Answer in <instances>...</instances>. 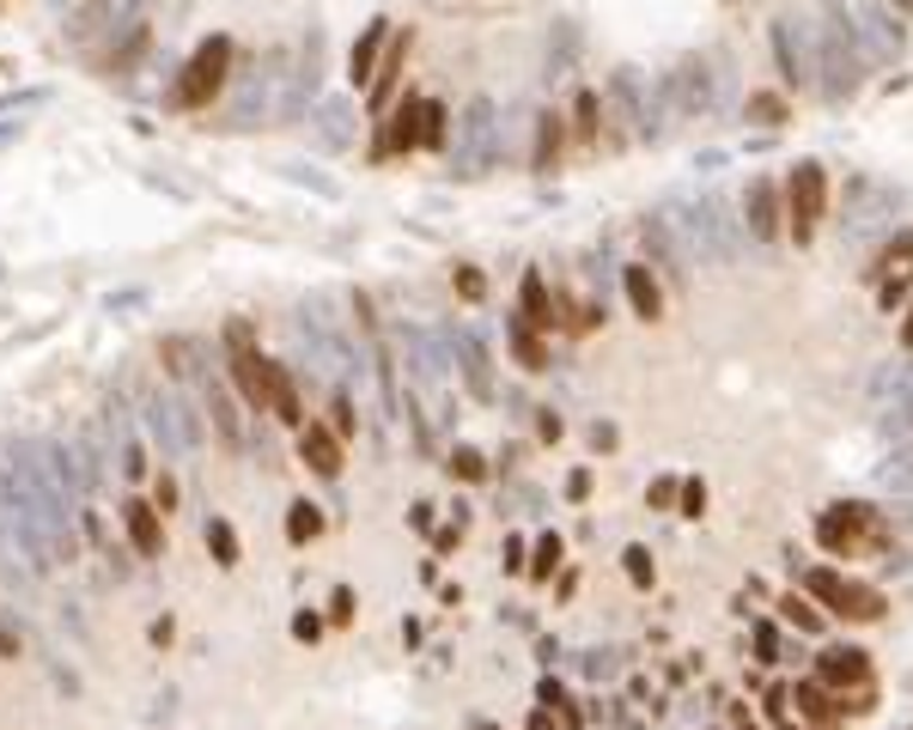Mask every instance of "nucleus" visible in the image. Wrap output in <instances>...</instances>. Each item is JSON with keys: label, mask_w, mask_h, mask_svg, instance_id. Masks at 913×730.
<instances>
[{"label": "nucleus", "mask_w": 913, "mask_h": 730, "mask_svg": "<svg viewBox=\"0 0 913 730\" xmlns=\"http://www.w3.org/2000/svg\"><path fill=\"white\" fill-rule=\"evenodd\" d=\"M676 494H682L676 482H658V487H651V505H670V499H676Z\"/></svg>", "instance_id": "nucleus-59"}, {"label": "nucleus", "mask_w": 913, "mask_h": 730, "mask_svg": "<svg viewBox=\"0 0 913 730\" xmlns=\"http://www.w3.org/2000/svg\"><path fill=\"white\" fill-rule=\"evenodd\" d=\"M384 43H390V18H372V25H366V31H359L354 55H347V79H354L359 92H366V86H372L378 62H384Z\"/></svg>", "instance_id": "nucleus-15"}, {"label": "nucleus", "mask_w": 913, "mask_h": 730, "mask_svg": "<svg viewBox=\"0 0 913 730\" xmlns=\"http://www.w3.org/2000/svg\"><path fill=\"white\" fill-rule=\"evenodd\" d=\"M195 359H202V342H189V335H170V342H165V366H170L177 377H195V372H202Z\"/></svg>", "instance_id": "nucleus-34"}, {"label": "nucleus", "mask_w": 913, "mask_h": 730, "mask_svg": "<svg viewBox=\"0 0 913 730\" xmlns=\"http://www.w3.org/2000/svg\"><path fill=\"white\" fill-rule=\"evenodd\" d=\"M451 475H464V482H481V475H487V457L469 451V445H457V451H451Z\"/></svg>", "instance_id": "nucleus-41"}, {"label": "nucleus", "mask_w": 913, "mask_h": 730, "mask_svg": "<svg viewBox=\"0 0 913 730\" xmlns=\"http://www.w3.org/2000/svg\"><path fill=\"white\" fill-rule=\"evenodd\" d=\"M670 98H676L682 116H707V110L719 104V74H712L700 55H688V62L670 74Z\"/></svg>", "instance_id": "nucleus-10"}, {"label": "nucleus", "mask_w": 913, "mask_h": 730, "mask_svg": "<svg viewBox=\"0 0 913 730\" xmlns=\"http://www.w3.org/2000/svg\"><path fill=\"white\" fill-rule=\"evenodd\" d=\"M494 158H499V110H494V98H469V110L457 116L451 165H457V177H487Z\"/></svg>", "instance_id": "nucleus-4"}, {"label": "nucleus", "mask_w": 913, "mask_h": 730, "mask_svg": "<svg viewBox=\"0 0 913 730\" xmlns=\"http://www.w3.org/2000/svg\"><path fill=\"white\" fill-rule=\"evenodd\" d=\"M324 633V622H317V615H293V639H317Z\"/></svg>", "instance_id": "nucleus-58"}, {"label": "nucleus", "mask_w": 913, "mask_h": 730, "mask_svg": "<svg viewBox=\"0 0 913 730\" xmlns=\"http://www.w3.org/2000/svg\"><path fill=\"white\" fill-rule=\"evenodd\" d=\"M451 116H445V104H433V98H427V104H420V146H445L451 140Z\"/></svg>", "instance_id": "nucleus-36"}, {"label": "nucleus", "mask_w": 913, "mask_h": 730, "mask_svg": "<svg viewBox=\"0 0 913 730\" xmlns=\"http://www.w3.org/2000/svg\"><path fill=\"white\" fill-rule=\"evenodd\" d=\"M518 317H524V323H536V329H548V323H555V305H548V286H542V274H536V268L524 274V311H518Z\"/></svg>", "instance_id": "nucleus-32"}, {"label": "nucleus", "mask_w": 913, "mask_h": 730, "mask_svg": "<svg viewBox=\"0 0 913 730\" xmlns=\"http://www.w3.org/2000/svg\"><path fill=\"white\" fill-rule=\"evenodd\" d=\"M457 293H464V298H469V305H475V298H481V293H487V280H481V274H475V268H457Z\"/></svg>", "instance_id": "nucleus-50"}, {"label": "nucleus", "mask_w": 913, "mask_h": 730, "mask_svg": "<svg viewBox=\"0 0 913 730\" xmlns=\"http://www.w3.org/2000/svg\"><path fill=\"white\" fill-rule=\"evenodd\" d=\"M822 214H828V171H822L816 158H804L798 171H791V189H786V219H791V238L798 244H810L822 226Z\"/></svg>", "instance_id": "nucleus-5"}, {"label": "nucleus", "mask_w": 913, "mask_h": 730, "mask_svg": "<svg viewBox=\"0 0 913 730\" xmlns=\"http://www.w3.org/2000/svg\"><path fill=\"white\" fill-rule=\"evenodd\" d=\"M299 457H305V469L324 475V482L341 475V438L329 433V426H299Z\"/></svg>", "instance_id": "nucleus-18"}, {"label": "nucleus", "mask_w": 913, "mask_h": 730, "mask_svg": "<svg viewBox=\"0 0 913 730\" xmlns=\"http://www.w3.org/2000/svg\"><path fill=\"white\" fill-rule=\"evenodd\" d=\"M420 104H427V98H403V104L384 116V128H378V158L420 146Z\"/></svg>", "instance_id": "nucleus-13"}, {"label": "nucleus", "mask_w": 913, "mask_h": 730, "mask_svg": "<svg viewBox=\"0 0 913 730\" xmlns=\"http://www.w3.org/2000/svg\"><path fill=\"white\" fill-rule=\"evenodd\" d=\"M877 487L883 494H913V445H896V451L877 463Z\"/></svg>", "instance_id": "nucleus-28"}, {"label": "nucleus", "mask_w": 913, "mask_h": 730, "mask_svg": "<svg viewBox=\"0 0 913 730\" xmlns=\"http://www.w3.org/2000/svg\"><path fill=\"white\" fill-rule=\"evenodd\" d=\"M329 414H335V426H329V433H335V438H354L359 420H354V402H347V396H335V408H329Z\"/></svg>", "instance_id": "nucleus-48"}, {"label": "nucleus", "mask_w": 913, "mask_h": 730, "mask_svg": "<svg viewBox=\"0 0 913 730\" xmlns=\"http://www.w3.org/2000/svg\"><path fill=\"white\" fill-rule=\"evenodd\" d=\"M457 366H464V384L475 402H494V359H487V347H481L475 329H457Z\"/></svg>", "instance_id": "nucleus-12"}, {"label": "nucleus", "mask_w": 913, "mask_h": 730, "mask_svg": "<svg viewBox=\"0 0 913 730\" xmlns=\"http://www.w3.org/2000/svg\"><path fill=\"white\" fill-rule=\"evenodd\" d=\"M639 232H646V249L658 256V268H664V274H676V280L688 274V262H695V256H688V244H682L676 219H670V214H651Z\"/></svg>", "instance_id": "nucleus-11"}, {"label": "nucleus", "mask_w": 913, "mask_h": 730, "mask_svg": "<svg viewBox=\"0 0 913 730\" xmlns=\"http://www.w3.org/2000/svg\"><path fill=\"white\" fill-rule=\"evenodd\" d=\"M749 116H761V123H779V116H786V104H779V98H749Z\"/></svg>", "instance_id": "nucleus-51"}, {"label": "nucleus", "mask_w": 913, "mask_h": 730, "mask_svg": "<svg viewBox=\"0 0 913 730\" xmlns=\"http://www.w3.org/2000/svg\"><path fill=\"white\" fill-rule=\"evenodd\" d=\"M816 676L822 682H835V688H865L871 682V657L859 652V645H828V652L816 657Z\"/></svg>", "instance_id": "nucleus-17"}, {"label": "nucleus", "mask_w": 913, "mask_h": 730, "mask_svg": "<svg viewBox=\"0 0 913 730\" xmlns=\"http://www.w3.org/2000/svg\"><path fill=\"white\" fill-rule=\"evenodd\" d=\"M153 505H158V512H170V505H177V482H170V475H158V487H153Z\"/></svg>", "instance_id": "nucleus-53"}, {"label": "nucleus", "mask_w": 913, "mask_h": 730, "mask_svg": "<svg viewBox=\"0 0 913 730\" xmlns=\"http://www.w3.org/2000/svg\"><path fill=\"white\" fill-rule=\"evenodd\" d=\"M263 116H268V86L263 79H250L244 92L232 98V128H256Z\"/></svg>", "instance_id": "nucleus-30"}, {"label": "nucleus", "mask_w": 913, "mask_h": 730, "mask_svg": "<svg viewBox=\"0 0 913 730\" xmlns=\"http://www.w3.org/2000/svg\"><path fill=\"white\" fill-rule=\"evenodd\" d=\"M896 13H913V0H896Z\"/></svg>", "instance_id": "nucleus-62"}, {"label": "nucleus", "mask_w": 913, "mask_h": 730, "mask_svg": "<svg viewBox=\"0 0 913 730\" xmlns=\"http://www.w3.org/2000/svg\"><path fill=\"white\" fill-rule=\"evenodd\" d=\"M616 657H621V652H591L585 669H591V676H616Z\"/></svg>", "instance_id": "nucleus-54"}, {"label": "nucleus", "mask_w": 913, "mask_h": 730, "mask_svg": "<svg viewBox=\"0 0 913 730\" xmlns=\"http://www.w3.org/2000/svg\"><path fill=\"white\" fill-rule=\"evenodd\" d=\"M287 177H293L299 189H317V195H329V202H335V195H341V189L329 183V177H317V171H310V165H287Z\"/></svg>", "instance_id": "nucleus-45"}, {"label": "nucleus", "mask_w": 913, "mask_h": 730, "mask_svg": "<svg viewBox=\"0 0 913 730\" xmlns=\"http://www.w3.org/2000/svg\"><path fill=\"white\" fill-rule=\"evenodd\" d=\"M901 347L913 354V311H908V323H901Z\"/></svg>", "instance_id": "nucleus-61"}, {"label": "nucleus", "mask_w": 913, "mask_h": 730, "mask_svg": "<svg viewBox=\"0 0 913 730\" xmlns=\"http://www.w3.org/2000/svg\"><path fill=\"white\" fill-rule=\"evenodd\" d=\"M749 730H756V725H749Z\"/></svg>", "instance_id": "nucleus-63"}, {"label": "nucleus", "mask_w": 913, "mask_h": 730, "mask_svg": "<svg viewBox=\"0 0 913 730\" xmlns=\"http://www.w3.org/2000/svg\"><path fill=\"white\" fill-rule=\"evenodd\" d=\"M798 713H810V718H835V706H828V694H822L816 682H804V688H798Z\"/></svg>", "instance_id": "nucleus-44"}, {"label": "nucleus", "mask_w": 913, "mask_h": 730, "mask_svg": "<svg viewBox=\"0 0 913 730\" xmlns=\"http://www.w3.org/2000/svg\"><path fill=\"white\" fill-rule=\"evenodd\" d=\"M263 384H268V414L287 420V426H305L299 384H293V372H287V359H268V366H263Z\"/></svg>", "instance_id": "nucleus-16"}, {"label": "nucleus", "mask_w": 913, "mask_h": 730, "mask_svg": "<svg viewBox=\"0 0 913 730\" xmlns=\"http://www.w3.org/2000/svg\"><path fill=\"white\" fill-rule=\"evenodd\" d=\"M579 128L597 135V92H579Z\"/></svg>", "instance_id": "nucleus-52"}, {"label": "nucleus", "mask_w": 913, "mask_h": 730, "mask_svg": "<svg viewBox=\"0 0 913 730\" xmlns=\"http://www.w3.org/2000/svg\"><path fill=\"white\" fill-rule=\"evenodd\" d=\"M110 18V0H86V7H79L74 18H67V37H92L98 25H104Z\"/></svg>", "instance_id": "nucleus-39"}, {"label": "nucleus", "mask_w": 913, "mask_h": 730, "mask_svg": "<svg viewBox=\"0 0 913 730\" xmlns=\"http://www.w3.org/2000/svg\"><path fill=\"white\" fill-rule=\"evenodd\" d=\"M908 372H913V366H896V359H889V366H883V372L871 377V396H877V402H889V396H896V389L908 384Z\"/></svg>", "instance_id": "nucleus-40"}, {"label": "nucleus", "mask_w": 913, "mask_h": 730, "mask_svg": "<svg viewBox=\"0 0 913 730\" xmlns=\"http://www.w3.org/2000/svg\"><path fill=\"white\" fill-rule=\"evenodd\" d=\"M779 615H786L798 633H816V627H822V615H816L810 603H798V597H786V603H779Z\"/></svg>", "instance_id": "nucleus-43"}, {"label": "nucleus", "mask_w": 913, "mask_h": 730, "mask_svg": "<svg viewBox=\"0 0 913 730\" xmlns=\"http://www.w3.org/2000/svg\"><path fill=\"white\" fill-rule=\"evenodd\" d=\"M226 359H232V377L238 389H244V402L263 414L268 408V384H263V347H256V335H250V323H226Z\"/></svg>", "instance_id": "nucleus-7"}, {"label": "nucleus", "mask_w": 913, "mask_h": 730, "mask_svg": "<svg viewBox=\"0 0 913 730\" xmlns=\"http://www.w3.org/2000/svg\"><path fill=\"white\" fill-rule=\"evenodd\" d=\"M865 524H871V512L865 505H828V512L816 517V536H822V548H835V554H847L859 536H865Z\"/></svg>", "instance_id": "nucleus-14"}, {"label": "nucleus", "mask_w": 913, "mask_h": 730, "mask_svg": "<svg viewBox=\"0 0 913 730\" xmlns=\"http://www.w3.org/2000/svg\"><path fill=\"white\" fill-rule=\"evenodd\" d=\"M707 512V487L700 482H682V517H700Z\"/></svg>", "instance_id": "nucleus-49"}, {"label": "nucleus", "mask_w": 913, "mask_h": 730, "mask_svg": "<svg viewBox=\"0 0 913 730\" xmlns=\"http://www.w3.org/2000/svg\"><path fill=\"white\" fill-rule=\"evenodd\" d=\"M329 609H335V622H354V591H347V585H341V591L329 597Z\"/></svg>", "instance_id": "nucleus-55"}, {"label": "nucleus", "mask_w": 913, "mask_h": 730, "mask_svg": "<svg viewBox=\"0 0 913 730\" xmlns=\"http://www.w3.org/2000/svg\"><path fill=\"white\" fill-rule=\"evenodd\" d=\"M226 79H232V37H207L195 55L183 62V74L170 79V104L177 110H202L226 92Z\"/></svg>", "instance_id": "nucleus-3"}, {"label": "nucleus", "mask_w": 913, "mask_h": 730, "mask_svg": "<svg viewBox=\"0 0 913 730\" xmlns=\"http://www.w3.org/2000/svg\"><path fill=\"white\" fill-rule=\"evenodd\" d=\"M123 475H135V482L147 475V457H140V445H128V451H123Z\"/></svg>", "instance_id": "nucleus-57"}, {"label": "nucleus", "mask_w": 913, "mask_h": 730, "mask_svg": "<svg viewBox=\"0 0 913 730\" xmlns=\"http://www.w3.org/2000/svg\"><path fill=\"white\" fill-rule=\"evenodd\" d=\"M621 560H627V578H634L639 591H646L651 578H658V566H651V548H639V542H634V548H627Z\"/></svg>", "instance_id": "nucleus-42"}, {"label": "nucleus", "mask_w": 913, "mask_h": 730, "mask_svg": "<svg viewBox=\"0 0 913 730\" xmlns=\"http://www.w3.org/2000/svg\"><path fill=\"white\" fill-rule=\"evenodd\" d=\"M207 414H214V426L226 433V445H244V426H238V414H232V396L214 384V402H207Z\"/></svg>", "instance_id": "nucleus-37"}, {"label": "nucleus", "mask_w": 913, "mask_h": 730, "mask_svg": "<svg viewBox=\"0 0 913 730\" xmlns=\"http://www.w3.org/2000/svg\"><path fill=\"white\" fill-rule=\"evenodd\" d=\"M609 98L621 104V116L634 123L639 140H658V135H664V123H658V98H646V79H639V67H616V74H609Z\"/></svg>", "instance_id": "nucleus-8"}, {"label": "nucleus", "mask_w": 913, "mask_h": 730, "mask_svg": "<svg viewBox=\"0 0 913 730\" xmlns=\"http://www.w3.org/2000/svg\"><path fill=\"white\" fill-rule=\"evenodd\" d=\"M177 426H183V445L195 451V445H202V414H195L189 402H177Z\"/></svg>", "instance_id": "nucleus-47"}, {"label": "nucleus", "mask_w": 913, "mask_h": 730, "mask_svg": "<svg viewBox=\"0 0 913 730\" xmlns=\"http://www.w3.org/2000/svg\"><path fill=\"white\" fill-rule=\"evenodd\" d=\"M123 524H128V542H135V554H165V524H158V505H147V499H128L123 505Z\"/></svg>", "instance_id": "nucleus-20"}, {"label": "nucleus", "mask_w": 913, "mask_h": 730, "mask_svg": "<svg viewBox=\"0 0 913 730\" xmlns=\"http://www.w3.org/2000/svg\"><path fill=\"white\" fill-rule=\"evenodd\" d=\"M768 31H774L779 79H786V86H810V79H816V49H810V37L798 31V18H774Z\"/></svg>", "instance_id": "nucleus-9"}, {"label": "nucleus", "mask_w": 913, "mask_h": 730, "mask_svg": "<svg viewBox=\"0 0 913 730\" xmlns=\"http://www.w3.org/2000/svg\"><path fill=\"white\" fill-rule=\"evenodd\" d=\"M317 529H324V505H310V499H293V505H287V536H293V542H310Z\"/></svg>", "instance_id": "nucleus-33"}, {"label": "nucleus", "mask_w": 913, "mask_h": 730, "mask_svg": "<svg viewBox=\"0 0 913 730\" xmlns=\"http://www.w3.org/2000/svg\"><path fill=\"white\" fill-rule=\"evenodd\" d=\"M403 347H408V366H415V377H420V384H439V372H445V359L433 354V342H427L420 329H408V335H403Z\"/></svg>", "instance_id": "nucleus-29"}, {"label": "nucleus", "mask_w": 913, "mask_h": 730, "mask_svg": "<svg viewBox=\"0 0 913 730\" xmlns=\"http://www.w3.org/2000/svg\"><path fill=\"white\" fill-rule=\"evenodd\" d=\"M506 342H511V354H518V366H524V372H548V347H542L536 323L511 317V323H506Z\"/></svg>", "instance_id": "nucleus-26"}, {"label": "nucleus", "mask_w": 913, "mask_h": 730, "mask_svg": "<svg viewBox=\"0 0 913 730\" xmlns=\"http://www.w3.org/2000/svg\"><path fill=\"white\" fill-rule=\"evenodd\" d=\"M555 153H560V116H542V123H536V158H530V165H536V171H548V165H555Z\"/></svg>", "instance_id": "nucleus-38"}, {"label": "nucleus", "mask_w": 913, "mask_h": 730, "mask_svg": "<svg viewBox=\"0 0 913 730\" xmlns=\"http://www.w3.org/2000/svg\"><path fill=\"white\" fill-rule=\"evenodd\" d=\"M403 62H408V37H396V31H390V43H384V62H378L372 86H366V92H372V110H378V116H384V110H390V98H396V79H403Z\"/></svg>", "instance_id": "nucleus-21"}, {"label": "nucleus", "mask_w": 913, "mask_h": 730, "mask_svg": "<svg viewBox=\"0 0 913 730\" xmlns=\"http://www.w3.org/2000/svg\"><path fill=\"white\" fill-rule=\"evenodd\" d=\"M883 433L889 438H901V433H913V372H908V384L883 402Z\"/></svg>", "instance_id": "nucleus-31"}, {"label": "nucleus", "mask_w": 913, "mask_h": 730, "mask_svg": "<svg viewBox=\"0 0 913 730\" xmlns=\"http://www.w3.org/2000/svg\"><path fill=\"white\" fill-rule=\"evenodd\" d=\"M804 591L822 597V603H835V615H847V622H877V615H883V591L852 585V578L828 573V566H816V573L804 578Z\"/></svg>", "instance_id": "nucleus-6"}, {"label": "nucleus", "mask_w": 913, "mask_h": 730, "mask_svg": "<svg viewBox=\"0 0 913 730\" xmlns=\"http://www.w3.org/2000/svg\"><path fill=\"white\" fill-rule=\"evenodd\" d=\"M913 280V232H901V244L883 256V305H896Z\"/></svg>", "instance_id": "nucleus-25"}, {"label": "nucleus", "mask_w": 913, "mask_h": 730, "mask_svg": "<svg viewBox=\"0 0 913 730\" xmlns=\"http://www.w3.org/2000/svg\"><path fill=\"white\" fill-rule=\"evenodd\" d=\"M859 25L871 31V43H877L883 55H901V43H908V31L896 25V13H889V7H865V13H859Z\"/></svg>", "instance_id": "nucleus-27"}, {"label": "nucleus", "mask_w": 913, "mask_h": 730, "mask_svg": "<svg viewBox=\"0 0 913 730\" xmlns=\"http://www.w3.org/2000/svg\"><path fill=\"white\" fill-rule=\"evenodd\" d=\"M13 652H18V633H13L7 622H0V657H13Z\"/></svg>", "instance_id": "nucleus-60"}, {"label": "nucleus", "mask_w": 913, "mask_h": 730, "mask_svg": "<svg viewBox=\"0 0 913 730\" xmlns=\"http://www.w3.org/2000/svg\"><path fill=\"white\" fill-rule=\"evenodd\" d=\"M347 140H354V110H347V98H324V104H317V146L341 153Z\"/></svg>", "instance_id": "nucleus-23"}, {"label": "nucleus", "mask_w": 913, "mask_h": 730, "mask_svg": "<svg viewBox=\"0 0 913 730\" xmlns=\"http://www.w3.org/2000/svg\"><path fill=\"white\" fill-rule=\"evenodd\" d=\"M555 560H560V536H542V542H536V560H530V573L548 578V573H555Z\"/></svg>", "instance_id": "nucleus-46"}, {"label": "nucleus", "mask_w": 913, "mask_h": 730, "mask_svg": "<svg viewBox=\"0 0 913 730\" xmlns=\"http://www.w3.org/2000/svg\"><path fill=\"white\" fill-rule=\"evenodd\" d=\"M621 286H627V305H634V317H658L664 311V293H658V280H651V268H621Z\"/></svg>", "instance_id": "nucleus-24"}, {"label": "nucleus", "mask_w": 913, "mask_h": 730, "mask_svg": "<svg viewBox=\"0 0 913 730\" xmlns=\"http://www.w3.org/2000/svg\"><path fill=\"white\" fill-rule=\"evenodd\" d=\"M207 554H214L219 566H238V529L226 524V517H207Z\"/></svg>", "instance_id": "nucleus-35"}, {"label": "nucleus", "mask_w": 913, "mask_h": 730, "mask_svg": "<svg viewBox=\"0 0 913 730\" xmlns=\"http://www.w3.org/2000/svg\"><path fill=\"white\" fill-rule=\"evenodd\" d=\"M147 438H153L165 457H183V426H177V396H158V402H147Z\"/></svg>", "instance_id": "nucleus-22"}, {"label": "nucleus", "mask_w": 913, "mask_h": 730, "mask_svg": "<svg viewBox=\"0 0 913 730\" xmlns=\"http://www.w3.org/2000/svg\"><path fill=\"white\" fill-rule=\"evenodd\" d=\"M822 37H816V74H828L822 79V92L828 98H847V92H859V79H865V55H859V31L847 25V7L840 0H822Z\"/></svg>", "instance_id": "nucleus-2"}, {"label": "nucleus", "mask_w": 913, "mask_h": 730, "mask_svg": "<svg viewBox=\"0 0 913 730\" xmlns=\"http://www.w3.org/2000/svg\"><path fill=\"white\" fill-rule=\"evenodd\" d=\"M744 232L749 238H779V195H774L768 177H756L749 195H744Z\"/></svg>", "instance_id": "nucleus-19"}, {"label": "nucleus", "mask_w": 913, "mask_h": 730, "mask_svg": "<svg viewBox=\"0 0 913 730\" xmlns=\"http://www.w3.org/2000/svg\"><path fill=\"white\" fill-rule=\"evenodd\" d=\"M676 219V232H682V244H688V256L695 262H712V268H725V262H737L744 256V219H737V207L725 202V195H695V202L682 207V214H670Z\"/></svg>", "instance_id": "nucleus-1"}, {"label": "nucleus", "mask_w": 913, "mask_h": 730, "mask_svg": "<svg viewBox=\"0 0 913 730\" xmlns=\"http://www.w3.org/2000/svg\"><path fill=\"white\" fill-rule=\"evenodd\" d=\"M457 542H464V524H457V517H451V524H445V529H439V536H433V548H439V554H445V548H457Z\"/></svg>", "instance_id": "nucleus-56"}]
</instances>
